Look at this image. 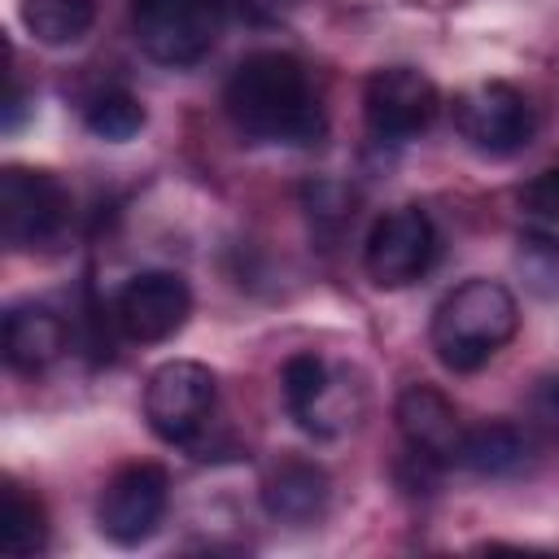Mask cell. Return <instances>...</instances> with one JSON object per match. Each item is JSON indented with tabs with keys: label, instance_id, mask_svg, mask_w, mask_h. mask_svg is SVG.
<instances>
[{
	"label": "cell",
	"instance_id": "1",
	"mask_svg": "<svg viewBox=\"0 0 559 559\" xmlns=\"http://www.w3.org/2000/svg\"><path fill=\"white\" fill-rule=\"evenodd\" d=\"M223 109L231 127L253 144H319L328 131L323 100L293 52L262 48L236 61L223 87Z\"/></svg>",
	"mask_w": 559,
	"mask_h": 559
},
{
	"label": "cell",
	"instance_id": "16",
	"mask_svg": "<svg viewBox=\"0 0 559 559\" xmlns=\"http://www.w3.org/2000/svg\"><path fill=\"white\" fill-rule=\"evenodd\" d=\"M0 533H4V550L9 555H39L48 546V515L44 502L35 493H26L17 480L4 485V511H0Z\"/></svg>",
	"mask_w": 559,
	"mask_h": 559
},
{
	"label": "cell",
	"instance_id": "9",
	"mask_svg": "<svg viewBox=\"0 0 559 559\" xmlns=\"http://www.w3.org/2000/svg\"><path fill=\"white\" fill-rule=\"evenodd\" d=\"M437 109H441V92L415 66H384L362 87L367 131L376 140H384V144H402L411 135L428 131L432 118H437Z\"/></svg>",
	"mask_w": 559,
	"mask_h": 559
},
{
	"label": "cell",
	"instance_id": "12",
	"mask_svg": "<svg viewBox=\"0 0 559 559\" xmlns=\"http://www.w3.org/2000/svg\"><path fill=\"white\" fill-rule=\"evenodd\" d=\"M332 502V480L319 463L310 459H284L266 472L262 480V507L271 520L280 524H293V528H306L314 520H323Z\"/></svg>",
	"mask_w": 559,
	"mask_h": 559
},
{
	"label": "cell",
	"instance_id": "11",
	"mask_svg": "<svg viewBox=\"0 0 559 559\" xmlns=\"http://www.w3.org/2000/svg\"><path fill=\"white\" fill-rule=\"evenodd\" d=\"M393 419H397V432L406 437L411 454L428 459V463H459V450H463V419L454 411V402L432 389V384H406L397 393V406H393Z\"/></svg>",
	"mask_w": 559,
	"mask_h": 559
},
{
	"label": "cell",
	"instance_id": "13",
	"mask_svg": "<svg viewBox=\"0 0 559 559\" xmlns=\"http://www.w3.org/2000/svg\"><path fill=\"white\" fill-rule=\"evenodd\" d=\"M4 362L22 376H35L44 367H52L66 349V319L52 306L39 301H22L9 306L4 314Z\"/></svg>",
	"mask_w": 559,
	"mask_h": 559
},
{
	"label": "cell",
	"instance_id": "4",
	"mask_svg": "<svg viewBox=\"0 0 559 559\" xmlns=\"http://www.w3.org/2000/svg\"><path fill=\"white\" fill-rule=\"evenodd\" d=\"M70 188L52 170L4 166L0 170V236L17 253L57 249L70 231Z\"/></svg>",
	"mask_w": 559,
	"mask_h": 559
},
{
	"label": "cell",
	"instance_id": "17",
	"mask_svg": "<svg viewBox=\"0 0 559 559\" xmlns=\"http://www.w3.org/2000/svg\"><path fill=\"white\" fill-rule=\"evenodd\" d=\"M83 122H87L92 135H100L109 144H122V140H131V135L144 131V105L127 87H105V92L87 96Z\"/></svg>",
	"mask_w": 559,
	"mask_h": 559
},
{
	"label": "cell",
	"instance_id": "6",
	"mask_svg": "<svg viewBox=\"0 0 559 559\" xmlns=\"http://www.w3.org/2000/svg\"><path fill=\"white\" fill-rule=\"evenodd\" d=\"M170 507V476L157 463L118 467L96 498V528L114 546H140L157 533Z\"/></svg>",
	"mask_w": 559,
	"mask_h": 559
},
{
	"label": "cell",
	"instance_id": "7",
	"mask_svg": "<svg viewBox=\"0 0 559 559\" xmlns=\"http://www.w3.org/2000/svg\"><path fill=\"white\" fill-rule=\"evenodd\" d=\"M432 258H437V227L419 205L384 210L367 231L362 266L376 288H406L424 280Z\"/></svg>",
	"mask_w": 559,
	"mask_h": 559
},
{
	"label": "cell",
	"instance_id": "19",
	"mask_svg": "<svg viewBox=\"0 0 559 559\" xmlns=\"http://www.w3.org/2000/svg\"><path fill=\"white\" fill-rule=\"evenodd\" d=\"M520 205H524L533 218H542V223H559V162L546 166V170H537V175L520 188Z\"/></svg>",
	"mask_w": 559,
	"mask_h": 559
},
{
	"label": "cell",
	"instance_id": "15",
	"mask_svg": "<svg viewBox=\"0 0 559 559\" xmlns=\"http://www.w3.org/2000/svg\"><path fill=\"white\" fill-rule=\"evenodd\" d=\"M22 22L39 44L66 48L92 31L96 0H22Z\"/></svg>",
	"mask_w": 559,
	"mask_h": 559
},
{
	"label": "cell",
	"instance_id": "5",
	"mask_svg": "<svg viewBox=\"0 0 559 559\" xmlns=\"http://www.w3.org/2000/svg\"><path fill=\"white\" fill-rule=\"evenodd\" d=\"M214 402H218L214 371L192 358L162 362L144 384V419L170 445H192L205 432Z\"/></svg>",
	"mask_w": 559,
	"mask_h": 559
},
{
	"label": "cell",
	"instance_id": "18",
	"mask_svg": "<svg viewBox=\"0 0 559 559\" xmlns=\"http://www.w3.org/2000/svg\"><path fill=\"white\" fill-rule=\"evenodd\" d=\"M328 376H332V367L319 358V354H293L288 362H284V402H288V411L297 415V411H306V402L328 384Z\"/></svg>",
	"mask_w": 559,
	"mask_h": 559
},
{
	"label": "cell",
	"instance_id": "8",
	"mask_svg": "<svg viewBox=\"0 0 559 559\" xmlns=\"http://www.w3.org/2000/svg\"><path fill=\"white\" fill-rule=\"evenodd\" d=\"M454 127L467 148L485 157H511L533 140V109L511 83L485 79L454 96Z\"/></svg>",
	"mask_w": 559,
	"mask_h": 559
},
{
	"label": "cell",
	"instance_id": "14",
	"mask_svg": "<svg viewBox=\"0 0 559 559\" xmlns=\"http://www.w3.org/2000/svg\"><path fill=\"white\" fill-rule=\"evenodd\" d=\"M524 459H528V437L507 419L463 432L459 467H467L476 476H511V472L524 467Z\"/></svg>",
	"mask_w": 559,
	"mask_h": 559
},
{
	"label": "cell",
	"instance_id": "2",
	"mask_svg": "<svg viewBox=\"0 0 559 559\" xmlns=\"http://www.w3.org/2000/svg\"><path fill=\"white\" fill-rule=\"evenodd\" d=\"M520 332V306L498 280H463L432 310V349L450 371L485 367Z\"/></svg>",
	"mask_w": 559,
	"mask_h": 559
},
{
	"label": "cell",
	"instance_id": "10",
	"mask_svg": "<svg viewBox=\"0 0 559 559\" xmlns=\"http://www.w3.org/2000/svg\"><path fill=\"white\" fill-rule=\"evenodd\" d=\"M114 328L135 345L170 341L192 314V288L175 271H140L114 293Z\"/></svg>",
	"mask_w": 559,
	"mask_h": 559
},
{
	"label": "cell",
	"instance_id": "3",
	"mask_svg": "<svg viewBox=\"0 0 559 559\" xmlns=\"http://www.w3.org/2000/svg\"><path fill=\"white\" fill-rule=\"evenodd\" d=\"M236 0H131L135 44L162 66H197L223 35Z\"/></svg>",
	"mask_w": 559,
	"mask_h": 559
},
{
	"label": "cell",
	"instance_id": "20",
	"mask_svg": "<svg viewBox=\"0 0 559 559\" xmlns=\"http://www.w3.org/2000/svg\"><path fill=\"white\" fill-rule=\"evenodd\" d=\"M306 205H310V218H332V223H345V218H354V197L341 188V183H310L306 188Z\"/></svg>",
	"mask_w": 559,
	"mask_h": 559
},
{
	"label": "cell",
	"instance_id": "21",
	"mask_svg": "<svg viewBox=\"0 0 559 559\" xmlns=\"http://www.w3.org/2000/svg\"><path fill=\"white\" fill-rule=\"evenodd\" d=\"M533 415L542 428L559 432V380H542V389L533 393Z\"/></svg>",
	"mask_w": 559,
	"mask_h": 559
}]
</instances>
